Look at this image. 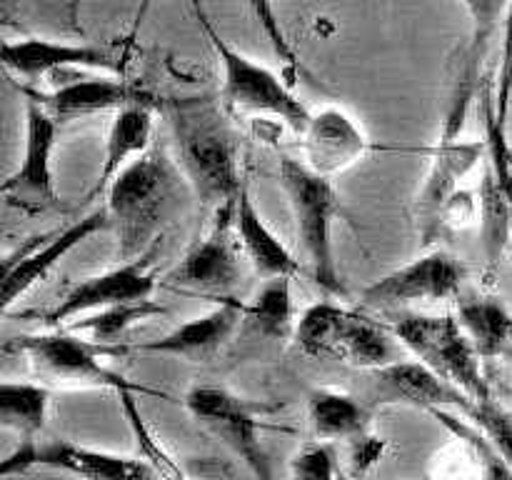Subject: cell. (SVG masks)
<instances>
[{"label": "cell", "instance_id": "cell-1", "mask_svg": "<svg viewBox=\"0 0 512 480\" xmlns=\"http://www.w3.org/2000/svg\"><path fill=\"white\" fill-rule=\"evenodd\" d=\"M175 140V160L183 170L188 188L205 215L235 203L243 190L240 175V135L233 115L210 95L175 98L168 105Z\"/></svg>", "mask_w": 512, "mask_h": 480}, {"label": "cell", "instance_id": "cell-23", "mask_svg": "<svg viewBox=\"0 0 512 480\" xmlns=\"http://www.w3.org/2000/svg\"><path fill=\"white\" fill-rule=\"evenodd\" d=\"M235 230H238V240L245 258L250 260L255 273L263 280L295 278L300 273V263L295 260V255L265 225L263 215L255 208L248 183L240 190L238 205H235Z\"/></svg>", "mask_w": 512, "mask_h": 480}, {"label": "cell", "instance_id": "cell-8", "mask_svg": "<svg viewBox=\"0 0 512 480\" xmlns=\"http://www.w3.org/2000/svg\"><path fill=\"white\" fill-rule=\"evenodd\" d=\"M188 413L243 460L255 480H275L273 463L263 445V413L268 408L240 398L220 385H195L185 395Z\"/></svg>", "mask_w": 512, "mask_h": 480}, {"label": "cell", "instance_id": "cell-4", "mask_svg": "<svg viewBox=\"0 0 512 480\" xmlns=\"http://www.w3.org/2000/svg\"><path fill=\"white\" fill-rule=\"evenodd\" d=\"M278 178L293 213L295 235L313 270V280L325 293L345 295L333 248V223L340 210L333 178L315 173L305 160L290 155L280 158Z\"/></svg>", "mask_w": 512, "mask_h": 480}, {"label": "cell", "instance_id": "cell-5", "mask_svg": "<svg viewBox=\"0 0 512 480\" xmlns=\"http://www.w3.org/2000/svg\"><path fill=\"white\" fill-rule=\"evenodd\" d=\"M293 338L310 358L333 360L355 370H373L398 360L393 328L328 300L305 308Z\"/></svg>", "mask_w": 512, "mask_h": 480}, {"label": "cell", "instance_id": "cell-20", "mask_svg": "<svg viewBox=\"0 0 512 480\" xmlns=\"http://www.w3.org/2000/svg\"><path fill=\"white\" fill-rule=\"evenodd\" d=\"M245 315V305L235 298H225L208 310L205 315L180 323L170 333L160 338L145 340V343L130 345L135 353H153V355H170V358H183L190 363L208 360L233 338L235 328L240 325Z\"/></svg>", "mask_w": 512, "mask_h": 480}, {"label": "cell", "instance_id": "cell-10", "mask_svg": "<svg viewBox=\"0 0 512 480\" xmlns=\"http://www.w3.org/2000/svg\"><path fill=\"white\" fill-rule=\"evenodd\" d=\"M35 468L60 470L80 480H160L145 458L105 453L60 438H50L45 443L38 438H20L18 448L0 463V475L13 478Z\"/></svg>", "mask_w": 512, "mask_h": 480}, {"label": "cell", "instance_id": "cell-9", "mask_svg": "<svg viewBox=\"0 0 512 480\" xmlns=\"http://www.w3.org/2000/svg\"><path fill=\"white\" fill-rule=\"evenodd\" d=\"M235 203L223 205L210 215L203 233L193 240L180 263L165 278L168 288L193 290L208 298H230L243 280V248L235 230Z\"/></svg>", "mask_w": 512, "mask_h": 480}, {"label": "cell", "instance_id": "cell-32", "mask_svg": "<svg viewBox=\"0 0 512 480\" xmlns=\"http://www.w3.org/2000/svg\"><path fill=\"white\" fill-rule=\"evenodd\" d=\"M138 395L140 393H135V390H120L118 393L120 408H123L130 433H133L135 443H138V450L143 453V458L153 465L160 480H190L188 473H185V470L180 468L178 460H175V455L165 448L163 440H160L158 435H155V430L145 423L143 413H140Z\"/></svg>", "mask_w": 512, "mask_h": 480}, {"label": "cell", "instance_id": "cell-19", "mask_svg": "<svg viewBox=\"0 0 512 480\" xmlns=\"http://www.w3.org/2000/svg\"><path fill=\"white\" fill-rule=\"evenodd\" d=\"M28 98L38 100L58 123H68V120L88 118V115L105 113V110H123L128 105L148 103L155 105L153 95L148 90L138 88V85L128 83L120 78H80L68 80V83L58 85L50 93H40V90L23 88Z\"/></svg>", "mask_w": 512, "mask_h": 480}, {"label": "cell", "instance_id": "cell-17", "mask_svg": "<svg viewBox=\"0 0 512 480\" xmlns=\"http://www.w3.org/2000/svg\"><path fill=\"white\" fill-rule=\"evenodd\" d=\"M463 3L470 13L473 30H470V43L465 48L463 58H460L458 73H455L453 80V90H450L440 143L458 140L460 133H463L465 118L470 113V103L478 95L480 68H483L485 55H488L490 40H493L505 10H510L512 0H463Z\"/></svg>", "mask_w": 512, "mask_h": 480}, {"label": "cell", "instance_id": "cell-14", "mask_svg": "<svg viewBox=\"0 0 512 480\" xmlns=\"http://www.w3.org/2000/svg\"><path fill=\"white\" fill-rule=\"evenodd\" d=\"M158 253L160 240L150 245L138 258L120 260V265H115V268L98 275H90V278L75 283L63 295V300L50 310L45 323L53 325V328H63V325L80 318V315L108 308V305L150 300L155 288H158V278H155V260H158Z\"/></svg>", "mask_w": 512, "mask_h": 480}, {"label": "cell", "instance_id": "cell-37", "mask_svg": "<svg viewBox=\"0 0 512 480\" xmlns=\"http://www.w3.org/2000/svg\"><path fill=\"white\" fill-rule=\"evenodd\" d=\"M383 448H385L383 440H378L375 435H370V433L363 435L360 440H355V443H350V458H353L355 475L368 473V470L380 460Z\"/></svg>", "mask_w": 512, "mask_h": 480}, {"label": "cell", "instance_id": "cell-26", "mask_svg": "<svg viewBox=\"0 0 512 480\" xmlns=\"http://www.w3.org/2000/svg\"><path fill=\"white\" fill-rule=\"evenodd\" d=\"M50 410V388L33 380L0 383V425L20 438H38Z\"/></svg>", "mask_w": 512, "mask_h": 480}, {"label": "cell", "instance_id": "cell-39", "mask_svg": "<svg viewBox=\"0 0 512 480\" xmlns=\"http://www.w3.org/2000/svg\"><path fill=\"white\" fill-rule=\"evenodd\" d=\"M338 480H350V478H348V473H345V470H343V473H340V478H338Z\"/></svg>", "mask_w": 512, "mask_h": 480}, {"label": "cell", "instance_id": "cell-38", "mask_svg": "<svg viewBox=\"0 0 512 480\" xmlns=\"http://www.w3.org/2000/svg\"><path fill=\"white\" fill-rule=\"evenodd\" d=\"M153 3H155V0H138V8H135V15H133V25H130V33H128V38H125V43H123V53H125V58H128V60H130V53H133V48H135V40H138L140 28H143L145 18H148V13H150V8H153Z\"/></svg>", "mask_w": 512, "mask_h": 480}, {"label": "cell", "instance_id": "cell-31", "mask_svg": "<svg viewBox=\"0 0 512 480\" xmlns=\"http://www.w3.org/2000/svg\"><path fill=\"white\" fill-rule=\"evenodd\" d=\"M480 118L485 128V148H488V168L498 183L500 193L508 200L512 213V145L508 140V125L498 118L495 108V93L490 90V83L480 90Z\"/></svg>", "mask_w": 512, "mask_h": 480}, {"label": "cell", "instance_id": "cell-33", "mask_svg": "<svg viewBox=\"0 0 512 480\" xmlns=\"http://www.w3.org/2000/svg\"><path fill=\"white\" fill-rule=\"evenodd\" d=\"M343 468L333 443L310 440L290 460V480H338Z\"/></svg>", "mask_w": 512, "mask_h": 480}, {"label": "cell", "instance_id": "cell-3", "mask_svg": "<svg viewBox=\"0 0 512 480\" xmlns=\"http://www.w3.org/2000/svg\"><path fill=\"white\" fill-rule=\"evenodd\" d=\"M3 353L23 363L28 375L50 388H105L135 390L140 395H158L148 385L130 383L123 373L108 365V358L130 353V345H103L68 328L53 333L18 335L3 345Z\"/></svg>", "mask_w": 512, "mask_h": 480}, {"label": "cell", "instance_id": "cell-24", "mask_svg": "<svg viewBox=\"0 0 512 480\" xmlns=\"http://www.w3.org/2000/svg\"><path fill=\"white\" fill-rule=\"evenodd\" d=\"M373 410L355 393L338 388H318L308 398V423L315 440L355 443L370 433Z\"/></svg>", "mask_w": 512, "mask_h": 480}, {"label": "cell", "instance_id": "cell-36", "mask_svg": "<svg viewBox=\"0 0 512 480\" xmlns=\"http://www.w3.org/2000/svg\"><path fill=\"white\" fill-rule=\"evenodd\" d=\"M478 210L480 208H478V203H475L473 193H470V190H458V193L450 198L448 208H445V218H443L445 230L465 228V225L473 220V215L478 213Z\"/></svg>", "mask_w": 512, "mask_h": 480}, {"label": "cell", "instance_id": "cell-22", "mask_svg": "<svg viewBox=\"0 0 512 480\" xmlns=\"http://www.w3.org/2000/svg\"><path fill=\"white\" fill-rule=\"evenodd\" d=\"M153 108L155 105L138 103L123 110H115L110 123L108 138H105V155L100 163L98 178L90 188L88 200L108 193L110 183L153 145Z\"/></svg>", "mask_w": 512, "mask_h": 480}, {"label": "cell", "instance_id": "cell-25", "mask_svg": "<svg viewBox=\"0 0 512 480\" xmlns=\"http://www.w3.org/2000/svg\"><path fill=\"white\" fill-rule=\"evenodd\" d=\"M458 320L483 360H495L512 348V315L493 295L458 298Z\"/></svg>", "mask_w": 512, "mask_h": 480}, {"label": "cell", "instance_id": "cell-12", "mask_svg": "<svg viewBox=\"0 0 512 480\" xmlns=\"http://www.w3.org/2000/svg\"><path fill=\"white\" fill-rule=\"evenodd\" d=\"M365 383L358 395L370 410L388 408V405H405V408H420L425 413L435 408L458 410L468 415L475 400L465 395L458 385L440 378L435 370L415 360H393L373 370H360Z\"/></svg>", "mask_w": 512, "mask_h": 480}, {"label": "cell", "instance_id": "cell-2", "mask_svg": "<svg viewBox=\"0 0 512 480\" xmlns=\"http://www.w3.org/2000/svg\"><path fill=\"white\" fill-rule=\"evenodd\" d=\"M183 170L168 148L153 143L105 193V210L118 235V258L133 260L158 243L163 225L185 195Z\"/></svg>", "mask_w": 512, "mask_h": 480}, {"label": "cell", "instance_id": "cell-34", "mask_svg": "<svg viewBox=\"0 0 512 480\" xmlns=\"http://www.w3.org/2000/svg\"><path fill=\"white\" fill-rule=\"evenodd\" d=\"M248 5H250V10H253L255 20L260 23V28H263L265 38H268L270 45H273V53L283 60L285 68H288L290 78H295V75H298V68H300V60H298V55H295L293 45H290L288 38H285L283 28H280V20H278V15H275L273 0H248Z\"/></svg>", "mask_w": 512, "mask_h": 480}, {"label": "cell", "instance_id": "cell-29", "mask_svg": "<svg viewBox=\"0 0 512 480\" xmlns=\"http://www.w3.org/2000/svg\"><path fill=\"white\" fill-rule=\"evenodd\" d=\"M165 313H168V310H165L160 303H155L153 298L133 300V303L108 305V308L85 313L80 315V318H75L73 323L63 325V328L85 335V338L90 340H98V343L103 345H120V340H123L135 325Z\"/></svg>", "mask_w": 512, "mask_h": 480}, {"label": "cell", "instance_id": "cell-6", "mask_svg": "<svg viewBox=\"0 0 512 480\" xmlns=\"http://www.w3.org/2000/svg\"><path fill=\"white\" fill-rule=\"evenodd\" d=\"M195 18L200 28L208 35L215 55L223 63V88H220V103L225 105L233 118H278L280 123L290 125L295 133H303L310 123V110L290 93L288 85L268 70L265 65L245 58L235 50L223 35L215 30L208 15L203 13L200 0H193Z\"/></svg>", "mask_w": 512, "mask_h": 480}, {"label": "cell", "instance_id": "cell-7", "mask_svg": "<svg viewBox=\"0 0 512 480\" xmlns=\"http://www.w3.org/2000/svg\"><path fill=\"white\" fill-rule=\"evenodd\" d=\"M393 333L403 348H408L420 363L458 385L465 395L483 403L493 398L490 385L483 375V358L475 350L460 325L458 315H428L415 310H398L393 320Z\"/></svg>", "mask_w": 512, "mask_h": 480}, {"label": "cell", "instance_id": "cell-30", "mask_svg": "<svg viewBox=\"0 0 512 480\" xmlns=\"http://www.w3.org/2000/svg\"><path fill=\"white\" fill-rule=\"evenodd\" d=\"M435 420L458 440H465L470 450L475 453L480 463V480H512V465L505 460V455L495 448L493 440L468 418V415L458 413V410L448 408H435L430 410Z\"/></svg>", "mask_w": 512, "mask_h": 480}, {"label": "cell", "instance_id": "cell-15", "mask_svg": "<svg viewBox=\"0 0 512 480\" xmlns=\"http://www.w3.org/2000/svg\"><path fill=\"white\" fill-rule=\"evenodd\" d=\"M428 153L430 170L413 203L415 230H418V238L425 248H430L435 240L445 235V208H448L450 198L460 190V180L478 165V160L483 158V153H488V148H485V140H470V143H460V140L440 143L438 140Z\"/></svg>", "mask_w": 512, "mask_h": 480}, {"label": "cell", "instance_id": "cell-21", "mask_svg": "<svg viewBox=\"0 0 512 480\" xmlns=\"http://www.w3.org/2000/svg\"><path fill=\"white\" fill-rule=\"evenodd\" d=\"M300 135L305 163L325 178L348 170L373 148L363 128L340 108H323L310 115L308 128Z\"/></svg>", "mask_w": 512, "mask_h": 480}, {"label": "cell", "instance_id": "cell-13", "mask_svg": "<svg viewBox=\"0 0 512 480\" xmlns=\"http://www.w3.org/2000/svg\"><path fill=\"white\" fill-rule=\"evenodd\" d=\"M463 280L465 268L453 253L440 248L428 250L393 273L373 280L363 290V303L390 313L415 303H448L460 298Z\"/></svg>", "mask_w": 512, "mask_h": 480}, {"label": "cell", "instance_id": "cell-28", "mask_svg": "<svg viewBox=\"0 0 512 480\" xmlns=\"http://www.w3.org/2000/svg\"><path fill=\"white\" fill-rule=\"evenodd\" d=\"M243 320L250 328L268 340H288L295 335L298 320H295L293 303V278L265 280L255 300L245 305Z\"/></svg>", "mask_w": 512, "mask_h": 480}, {"label": "cell", "instance_id": "cell-16", "mask_svg": "<svg viewBox=\"0 0 512 480\" xmlns=\"http://www.w3.org/2000/svg\"><path fill=\"white\" fill-rule=\"evenodd\" d=\"M108 225V210H90L88 215L73 220V223L65 225L63 230L48 233V238L40 235V240L35 238V243L25 245V248L18 250V255L5 260L3 290H0V293H3V310H8L10 305L18 303L33 285L43 283L50 275V270H53L70 250H75L80 243H85L90 235L108 228Z\"/></svg>", "mask_w": 512, "mask_h": 480}, {"label": "cell", "instance_id": "cell-35", "mask_svg": "<svg viewBox=\"0 0 512 480\" xmlns=\"http://www.w3.org/2000/svg\"><path fill=\"white\" fill-rule=\"evenodd\" d=\"M510 103H512V5L505 18V43H503V58H500V73L495 80V108H498V118L508 125L510 118Z\"/></svg>", "mask_w": 512, "mask_h": 480}, {"label": "cell", "instance_id": "cell-27", "mask_svg": "<svg viewBox=\"0 0 512 480\" xmlns=\"http://www.w3.org/2000/svg\"><path fill=\"white\" fill-rule=\"evenodd\" d=\"M480 245L485 255V280L493 283L498 273L503 255L510 245L512 235V213L508 200L500 193L490 168H485L483 180H480Z\"/></svg>", "mask_w": 512, "mask_h": 480}, {"label": "cell", "instance_id": "cell-18", "mask_svg": "<svg viewBox=\"0 0 512 480\" xmlns=\"http://www.w3.org/2000/svg\"><path fill=\"white\" fill-rule=\"evenodd\" d=\"M0 60L5 68L23 78L25 83H40L58 70L80 68V70H108V73L123 75L128 70V60L123 53H113L110 48H95V45H68L53 43V40L28 38L18 43H3Z\"/></svg>", "mask_w": 512, "mask_h": 480}, {"label": "cell", "instance_id": "cell-11", "mask_svg": "<svg viewBox=\"0 0 512 480\" xmlns=\"http://www.w3.org/2000/svg\"><path fill=\"white\" fill-rule=\"evenodd\" d=\"M58 120L38 103L25 100V150L18 168L3 180L0 195L10 208L38 215L60 205L53 175V153L58 143Z\"/></svg>", "mask_w": 512, "mask_h": 480}]
</instances>
